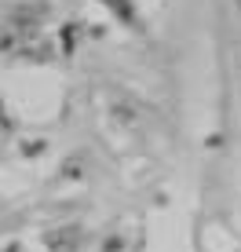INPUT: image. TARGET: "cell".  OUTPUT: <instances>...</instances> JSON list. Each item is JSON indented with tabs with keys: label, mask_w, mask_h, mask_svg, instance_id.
<instances>
[{
	"label": "cell",
	"mask_w": 241,
	"mask_h": 252,
	"mask_svg": "<svg viewBox=\"0 0 241 252\" xmlns=\"http://www.w3.org/2000/svg\"><path fill=\"white\" fill-rule=\"evenodd\" d=\"M51 249H55V252H73V249H77V230L66 227V230L51 234Z\"/></svg>",
	"instance_id": "1"
},
{
	"label": "cell",
	"mask_w": 241,
	"mask_h": 252,
	"mask_svg": "<svg viewBox=\"0 0 241 252\" xmlns=\"http://www.w3.org/2000/svg\"><path fill=\"white\" fill-rule=\"evenodd\" d=\"M238 7H241V0H238Z\"/></svg>",
	"instance_id": "2"
}]
</instances>
